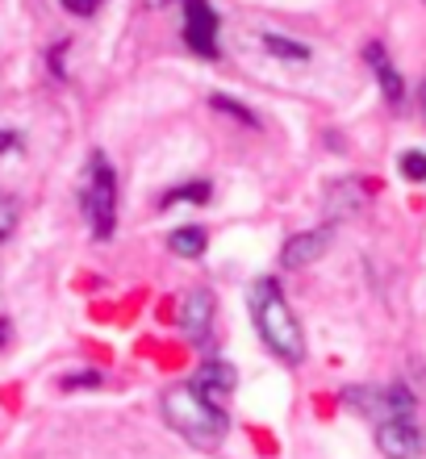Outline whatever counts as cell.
I'll use <instances>...</instances> for the list:
<instances>
[{
    "instance_id": "9a60e30c",
    "label": "cell",
    "mask_w": 426,
    "mask_h": 459,
    "mask_svg": "<svg viewBox=\"0 0 426 459\" xmlns=\"http://www.w3.org/2000/svg\"><path fill=\"white\" fill-rule=\"evenodd\" d=\"M209 105H213V113H222V117H230V121H239V126H247V130H259L264 121H259V113L256 109H247L239 97H226V92H213L209 97Z\"/></svg>"
},
{
    "instance_id": "30bf717a",
    "label": "cell",
    "mask_w": 426,
    "mask_h": 459,
    "mask_svg": "<svg viewBox=\"0 0 426 459\" xmlns=\"http://www.w3.org/2000/svg\"><path fill=\"white\" fill-rule=\"evenodd\" d=\"M193 385L201 388V393H205L209 401H226L234 393V388H239V372H234V363H226V359H213V355H209L205 363H201V368H196V376H193Z\"/></svg>"
},
{
    "instance_id": "2e32d148",
    "label": "cell",
    "mask_w": 426,
    "mask_h": 459,
    "mask_svg": "<svg viewBox=\"0 0 426 459\" xmlns=\"http://www.w3.org/2000/svg\"><path fill=\"white\" fill-rule=\"evenodd\" d=\"M397 171H402L410 184H426V151H402Z\"/></svg>"
},
{
    "instance_id": "7a4b0ae2",
    "label": "cell",
    "mask_w": 426,
    "mask_h": 459,
    "mask_svg": "<svg viewBox=\"0 0 426 459\" xmlns=\"http://www.w3.org/2000/svg\"><path fill=\"white\" fill-rule=\"evenodd\" d=\"M163 422H168L176 435L188 438V443L218 447L222 438H226V430H230V413H226V405L209 401L193 380H184V385L163 393Z\"/></svg>"
},
{
    "instance_id": "cb8c5ba5",
    "label": "cell",
    "mask_w": 426,
    "mask_h": 459,
    "mask_svg": "<svg viewBox=\"0 0 426 459\" xmlns=\"http://www.w3.org/2000/svg\"><path fill=\"white\" fill-rule=\"evenodd\" d=\"M9 342V322H0V347Z\"/></svg>"
},
{
    "instance_id": "5b68a950",
    "label": "cell",
    "mask_w": 426,
    "mask_h": 459,
    "mask_svg": "<svg viewBox=\"0 0 426 459\" xmlns=\"http://www.w3.org/2000/svg\"><path fill=\"white\" fill-rule=\"evenodd\" d=\"M213 317H218V301H213V292L205 284H196V289L184 292L180 301V334L193 347H213Z\"/></svg>"
},
{
    "instance_id": "8992f818",
    "label": "cell",
    "mask_w": 426,
    "mask_h": 459,
    "mask_svg": "<svg viewBox=\"0 0 426 459\" xmlns=\"http://www.w3.org/2000/svg\"><path fill=\"white\" fill-rule=\"evenodd\" d=\"M377 451L385 459H418L426 451V435L414 418H389L377 426Z\"/></svg>"
},
{
    "instance_id": "d6986e66",
    "label": "cell",
    "mask_w": 426,
    "mask_h": 459,
    "mask_svg": "<svg viewBox=\"0 0 426 459\" xmlns=\"http://www.w3.org/2000/svg\"><path fill=\"white\" fill-rule=\"evenodd\" d=\"M63 13H72V17H97V9L105 0H59Z\"/></svg>"
},
{
    "instance_id": "d4e9b609",
    "label": "cell",
    "mask_w": 426,
    "mask_h": 459,
    "mask_svg": "<svg viewBox=\"0 0 426 459\" xmlns=\"http://www.w3.org/2000/svg\"><path fill=\"white\" fill-rule=\"evenodd\" d=\"M151 4H159V9H163V4H180V0H151Z\"/></svg>"
},
{
    "instance_id": "9c48e42d",
    "label": "cell",
    "mask_w": 426,
    "mask_h": 459,
    "mask_svg": "<svg viewBox=\"0 0 426 459\" xmlns=\"http://www.w3.org/2000/svg\"><path fill=\"white\" fill-rule=\"evenodd\" d=\"M326 221L335 226V221H352L360 209L368 205V188L364 180H355V176H339V180L326 184Z\"/></svg>"
},
{
    "instance_id": "ba28073f",
    "label": "cell",
    "mask_w": 426,
    "mask_h": 459,
    "mask_svg": "<svg viewBox=\"0 0 426 459\" xmlns=\"http://www.w3.org/2000/svg\"><path fill=\"white\" fill-rule=\"evenodd\" d=\"M330 238H335V226H330V221L326 226L305 230V234H292V238L281 247V267L284 272H297V267L317 264V259L330 251Z\"/></svg>"
},
{
    "instance_id": "277c9868",
    "label": "cell",
    "mask_w": 426,
    "mask_h": 459,
    "mask_svg": "<svg viewBox=\"0 0 426 459\" xmlns=\"http://www.w3.org/2000/svg\"><path fill=\"white\" fill-rule=\"evenodd\" d=\"M184 9V25H180V38L184 47L193 50L196 59H222V17L209 0H180Z\"/></svg>"
},
{
    "instance_id": "5bb4252c",
    "label": "cell",
    "mask_w": 426,
    "mask_h": 459,
    "mask_svg": "<svg viewBox=\"0 0 426 459\" xmlns=\"http://www.w3.org/2000/svg\"><path fill=\"white\" fill-rule=\"evenodd\" d=\"M343 401H347L355 413H368V418H380V422H385V385H347L343 388Z\"/></svg>"
},
{
    "instance_id": "603a6c76",
    "label": "cell",
    "mask_w": 426,
    "mask_h": 459,
    "mask_svg": "<svg viewBox=\"0 0 426 459\" xmlns=\"http://www.w3.org/2000/svg\"><path fill=\"white\" fill-rule=\"evenodd\" d=\"M418 105H422V117H426V75H422V84H418Z\"/></svg>"
},
{
    "instance_id": "8fae6325",
    "label": "cell",
    "mask_w": 426,
    "mask_h": 459,
    "mask_svg": "<svg viewBox=\"0 0 426 459\" xmlns=\"http://www.w3.org/2000/svg\"><path fill=\"white\" fill-rule=\"evenodd\" d=\"M259 47H264V55H272L276 63H309V59H314V50L305 47L301 38L281 34V30H268V34H259Z\"/></svg>"
},
{
    "instance_id": "e0dca14e",
    "label": "cell",
    "mask_w": 426,
    "mask_h": 459,
    "mask_svg": "<svg viewBox=\"0 0 426 459\" xmlns=\"http://www.w3.org/2000/svg\"><path fill=\"white\" fill-rule=\"evenodd\" d=\"M67 393H75V388H100L105 385V376L97 372V368H80V372H72V376H63L59 380Z\"/></svg>"
},
{
    "instance_id": "3957f363",
    "label": "cell",
    "mask_w": 426,
    "mask_h": 459,
    "mask_svg": "<svg viewBox=\"0 0 426 459\" xmlns=\"http://www.w3.org/2000/svg\"><path fill=\"white\" fill-rule=\"evenodd\" d=\"M80 213L97 242H109L117 234V171L105 151H92L80 180Z\"/></svg>"
},
{
    "instance_id": "7c38bea8",
    "label": "cell",
    "mask_w": 426,
    "mask_h": 459,
    "mask_svg": "<svg viewBox=\"0 0 426 459\" xmlns=\"http://www.w3.org/2000/svg\"><path fill=\"white\" fill-rule=\"evenodd\" d=\"M168 251L180 259H201L209 251V230L205 226H176L168 234Z\"/></svg>"
},
{
    "instance_id": "4fadbf2b",
    "label": "cell",
    "mask_w": 426,
    "mask_h": 459,
    "mask_svg": "<svg viewBox=\"0 0 426 459\" xmlns=\"http://www.w3.org/2000/svg\"><path fill=\"white\" fill-rule=\"evenodd\" d=\"M213 201V184L209 180H180L176 188L159 196V209H176V205H209Z\"/></svg>"
},
{
    "instance_id": "44dd1931",
    "label": "cell",
    "mask_w": 426,
    "mask_h": 459,
    "mask_svg": "<svg viewBox=\"0 0 426 459\" xmlns=\"http://www.w3.org/2000/svg\"><path fill=\"white\" fill-rule=\"evenodd\" d=\"M63 55H67V42H59V47L50 50V75H55V80H67V67H63Z\"/></svg>"
},
{
    "instance_id": "ffe728a7",
    "label": "cell",
    "mask_w": 426,
    "mask_h": 459,
    "mask_svg": "<svg viewBox=\"0 0 426 459\" xmlns=\"http://www.w3.org/2000/svg\"><path fill=\"white\" fill-rule=\"evenodd\" d=\"M4 155H22V134L0 130V159H4Z\"/></svg>"
},
{
    "instance_id": "7402d4cb",
    "label": "cell",
    "mask_w": 426,
    "mask_h": 459,
    "mask_svg": "<svg viewBox=\"0 0 426 459\" xmlns=\"http://www.w3.org/2000/svg\"><path fill=\"white\" fill-rule=\"evenodd\" d=\"M326 151H347V143H343V134H326Z\"/></svg>"
},
{
    "instance_id": "52a82bcc",
    "label": "cell",
    "mask_w": 426,
    "mask_h": 459,
    "mask_svg": "<svg viewBox=\"0 0 426 459\" xmlns=\"http://www.w3.org/2000/svg\"><path fill=\"white\" fill-rule=\"evenodd\" d=\"M364 63L372 67V75H377L385 105H389L393 113H402V109H405V80H402V72H397V63L389 59L385 42H377V38H372V42L364 47Z\"/></svg>"
},
{
    "instance_id": "ac0fdd59",
    "label": "cell",
    "mask_w": 426,
    "mask_h": 459,
    "mask_svg": "<svg viewBox=\"0 0 426 459\" xmlns=\"http://www.w3.org/2000/svg\"><path fill=\"white\" fill-rule=\"evenodd\" d=\"M17 218H22L17 201H13L9 193H0V242H4V238L13 234V230H17Z\"/></svg>"
},
{
    "instance_id": "6da1fadb",
    "label": "cell",
    "mask_w": 426,
    "mask_h": 459,
    "mask_svg": "<svg viewBox=\"0 0 426 459\" xmlns=\"http://www.w3.org/2000/svg\"><path fill=\"white\" fill-rule=\"evenodd\" d=\"M247 309H251V326L264 339V347L276 355L281 363H305V334L301 322L292 314L289 297H284L281 280L276 276H259L247 292Z\"/></svg>"
}]
</instances>
